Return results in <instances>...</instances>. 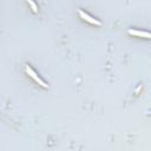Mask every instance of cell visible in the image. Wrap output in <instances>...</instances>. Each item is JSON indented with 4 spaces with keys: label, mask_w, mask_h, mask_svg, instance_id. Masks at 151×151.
Listing matches in <instances>:
<instances>
[{
    "label": "cell",
    "mask_w": 151,
    "mask_h": 151,
    "mask_svg": "<svg viewBox=\"0 0 151 151\" xmlns=\"http://www.w3.org/2000/svg\"><path fill=\"white\" fill-rule=\"evenodd\" d=\"M25 71H26V73L30 76V77H31L33 80H36V82H37L39 85H41L44 89H47V88H48V85H47V84H46V83H45V82L39 77V76H38V74L32 70V67H31V66L25 65Z\"/></svg>",
    "instance_id": "6da1fadb"
},
{
    "label": "cell",
    "mask_w": 151,
    "mask_h": 151,
    "mask_svg": "<svg viewBox=\"0 0 151 151\" xmlns=\"http://www.w3.org/2000/svg\"><path fill=\"white\" fill-rule=\"evenodd\" d=\"M78 14H79V17H80L82 19H84L85 21H88V23H90V24H92V25H96V26H100V25H102V23H100L99 20L95 19L93 17H91L90 14H88L86 12H84L83 10H78Z\"/></svg>",
    "instance_id": "7a4b0ae2"
},
{
    "label": "cell",
    "mask_w": 151,
    "mask_h": 151,
    "mask_svg": "<svg viewBox=\"0 0 151 151\" xmlns=\"http://www.w3.org/2000/svg\"><path fill=\"white\" fill-rule=\"evenodd\" d=\"M127 33L131 34V36H136V37H143V38H150V33L149 32H145V31H137V30H131L129 28L127 30Z\"/></svg>",
    "instance_id": "3957f363"
},
{
    "label": "cell",
    "mask_w": 151,
    "mask_h": 151,
    "mask_svg": "<svg viewBox=\"0 0 151 151\" xmlns=\"http://www.w3.org/2000/svg\"><path fill=\"white\" fill-rule=\"evenodd\" d=\"M26 1L30 4V6H31L32 11H33L34 13H37V12H38V7H37V5H36V3L33 1V0H26Z\"/></svg>",
    "instance_id": "277c9868"
}]
</instances>
